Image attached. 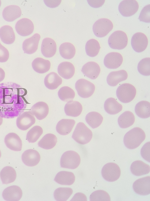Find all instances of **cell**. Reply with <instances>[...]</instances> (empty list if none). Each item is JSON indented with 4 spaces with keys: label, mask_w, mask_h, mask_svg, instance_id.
Listing matches in <instances>:
<instances>
[{
    "label": "cell",
    "mask_w": 150,
    "mask_h": 201,
    "mask_svg": "<svg viewBox=\"0 0 150 201\" xmlns=\"http://www.w3.org/2000/svg\"><path fill=\"white\" fill-rule=\"evenodd\" d=\"M1 151L0 150V158L1 157Z\"/></svg>",
    "instance_id": "db71d44e"
},
{
    "label": "cell",
    "mask_w": 150,
    "mask_h": 201,
    "mask_svg": "<svg viewBox=\"0 0 150 201\" xmlns=\"http://www.w3.org/2000/svg\"><path fill=\"white\" fill-rule=\"evenodd\" d=\"M43 129L39 126H33L29 131L26 137L27 140L29 143L35 142L43 133Z\"/></svg>",
    "instance_id": "b9f144b4"
},
{
    "label": "cell",
    "mask_w": 150,
    "mask_h": 201,
    "mask_svg": "<svg viewBox=\"0 0 150 201\" xmlns=\"http://www.w3.org/2000/svg\"><path fill=\"white\" fill-rule=\"evenodd\" d=\"M57 71L60 76L65 79H69L74 75L75 69L72 63L65 61L61 63L59 65Z\"/></svg>",
    "instance_id": "cb8c5ba5"
},
{
    "label": "cell",
    "mask_w": 150,
    "mask_h": 201,
    "mask_svg": "<svg viewBox=\"0 0 150 201\" xmlns=\"http://www.w3.org/2000/svg\"><path fill=\"white\" fill-rule=\"evenodd\" d=\"M71 201H87L86 196L83 193H77L74 196Z\"/></svg>",
    "instance_id": "f907efd6"
},
{
    "label": "cell",
    "mask_w": 150,
    "mask_h": 201,
    "mask_svg": "<svg viewBox=\"0 0 150 201\" xmlns=\"http://www.w3.org/2000/svg\"><path fill=\"white\" fill-rule=\"evenodd\" d=\"M90 200L91 201H110V198L106 192L99 190L94 191L91 194Z\"/></svg>",
    "instance_id": "ee69618b"
},
{
    "label": "cell",
    "mask_w": 150,
    "mask_h": 201,
    "mask_svg": "<svg viewBox=\"0 0 150 201\" xmlns=\"http://www.w3.org/2000/svg\"><path fill=\"white\" fill-rule=\"evenodd\" d=\"M57 45L55 41L52 39L46 38L42 41L41 51L42 54L46 58H51L55 54Z\"/></svg>",
    "instance_id": "d6986e66"
},
{
    "label": "cell",
    "mask_w": 150,
    "mask_h": 201,
    "mask_svg": "<svg viewBox=\"0 0 150 201\" xmlns=\"http://www.w3.org/2000/svg\"><path fill=\"white\" fill-rule=\"evenodd\" d=\"M123 59L122 55L117 52H112L105 56L104 63L105 66L109 69H115L119 67L122 64Z\"/></svg>",
    "instance_id": "5bb4252c"
},
{
    "label": "cell",
    "mask_w": 150,
    "mask_h": 201,
    "mask_svg": "<svg viewBox=\"0 0 150 201\" xmlns=\"http://www.w3.org/2000/svg\"><path fill=\"white\" fill-rule=\"evenodd\" d=\"M44 1L47 6L53 8L58 6L61 3V0H44Z\"/></svg>",
    "instance_id": "681fc988"
},
{
    "label": "cell",
    "mask_w": 150,
    "mask_h": 201,
    "mask_svg": "<svg viewBox=\"0 0 150 201\" xmlns=\"http://www.w3.org/2000/svg\"><path fill=\"white\" fill-rule=\"evenodd\" d=\"M113 26L112 22L109 19L102 18L95 23L93 30L96 36L101 38L106 36L112 30Z\"/></svg>",
    "instance_id": "8992f818"
},
{
    "label": "cell",
    "mask_w": 150,
    "mask_h": 201,
    "mask_svg": "<svg viewBox=\"0 0 150 201\" xmlns=\"http://www.w3.org/2000/svg\"><path fill=\"white\" fill-rule=\"evenodd\" d=\"M15 29L17 33L22 36H27L33 32L34 26L33 22L27 18H23L16 23Z\"/></svg>",
    "instance_id": "4fadbf2b"
},
{
    "label": "cell",
    "mask_w": 150,
    "mask_h": 201,
    "mask_svg": "<svg viewBox=\"0 0 150 201\" xmlns=\"http://www.w3.org/2000/svg\"><path fill=\"white\" fill-rule=\"evenodd\" d=\"M150 142L145 144L141 150V154L142 158L147 161L150 162Z\"/></svg>",
    "instance_id": "bcb514c9"
},
{
    "label": "cell",
    "mask_w": 150,
    "mask_h": 201,
    "mask_svg": "<svg viewBox=\"0 0 150 201\" xmlns=\"http://www.w3.org/2000/svg\"><path fill=\"white\" fill-rule=\"evenodd\" d=\"M31 111L24 112L18 116L16 120L17 127L20 129L25 131L34 124L35 118Z\"/></svg>",
    "instance_id": "30bf717a"
},
{
    "label": "cell",
    "mask_w": 150,
    "mask_h": 201,
    "mask_svg": "<svg viewBox=\"0 0 150 201\" xmlns=\"http://www.w3.org/2000/svg\"><path fill=\"white\" fill-rule=\"evenodd\" d=\"M5 72L2 68L0 67V82L2 81L5 77Z\"/></svg>",
    "instance_id": "816d5d0a"
},
{
    "label": "cell",
    "mask_w": 150,
    "mask_h": 201,
    "mask_svg": "<svg viewBox=\"0 0 150 201\" xmlns=\"http://www.w3.org/2000/svg\"><path fill=\"white\" fill-rule=\"evenodd\" d=\"M136 90L132 85L125 83L120 85L116 90V95L118 99L124 103L132 101L136 95Z\"/></svg>",
    "instance_id": "3957f363"
},
{
    "label": "cell",
    "mask_w": 150,
    "mask_h": 201,
    "mask_svg": "<svg viewBox=\"0 0 150 201\" xmlns=\"http://www.w3.org/2000/svg\"><path fill=\"white\" fill-rule=\"evenodd\" d=\"M0 38L4 43L10 44L15 39V36L12 28L8 25L3 26L0 28Z\"/></svg>",
    "instance_id": "f546056e"
},
{
    "label": "cell",
    "mask_w": 150,
    "mask_h": 201,
    "mask_svg": "<svg viewBox=\"0 0 150 201\" xmlns=\"http://www.w3.org/2000/svg\"><path fill=\"white\" fill-rule=\"evenodd\" d=\"M139 7L136 0H123L119 4L118 10L120 14L124 17H129L135 14Z\"/></svg>",
    "instance_id": "9c48e42d"
},
{
    "label": "cell",
    "mask_w": 150,
    "mask_h": 201,
    "mask_svg": "<svg viewBox=\"0 0 150 201\" xmlns=\"http://www.w3.org/2000/svg\"><path fill=\"white\" fill-rule=\"evenodd\" d=\"M137 69L139 72L142 75H150V58H146L141 60L139 63Z\"/></svg>",
    "instance_id": "7bdbcfd3"
},
{
    "label": "cell",
    "mask_w": 150,
    "mask_h": 201,
    "mask_svg": "<svg viewBox=\"0 0 150 201\" xmlns=\"http://www.w3.org/2000/svg\"><path fill=\"white\" fill-rule=\"evenodd\" d=\"M101 174L103 178L109 182H114L119 179L121 170L119 167L114 163H109L105 165L102 168Z\"/></svg>",
    "instance_id": "52a82bcc"
},
{
    "label": "cell",
    "mask_w": 150,
    "mask_h": 201,
    "mask_svg": "<svg viewBox=\"0 0 150 201\" xmlns=\"http://www.w3.org/2000/svg\"><path fill=\"white\" fill-rule=\"evenodd\" d=\"M3 122V118L0 116V126L2 124Z\"/></svg>",
    "instance_id": "f5cc1de1"
},
{
    "label": "cell",
    "mask_w": 150,
    "mask_h": 201,
    "mask_svg": "<svg viewBox=\"0 0 150 201\" xmlns=\"http://www.w3.org/2000/svg\"><path fill=\"white\" fill-rule=\"evenodd\" d=\"M57 142V138L56 136L52 134L45 135L39 141V146L45 149H50L56 145Z\"/></svg>",
    "instance_id": "d590c367"
},
{
    "label": "cell",
    "mask_w": 150,
    "mask_h": 201,
    "mask_svg": "<svg viewBox=\"0 0 150 201\" xmlns=\"http://www.w3.org/2000/svg\"><path fill=\"white\" fill-rule=\"evenodd\" d=\"M88 2L92 7L97 8L101 7L104 4L105 0H88Z\"/></svg>",
    "instance_id": "c3c4849f"
},
{
    "label": "cell",
    "mask_w": 150,
    "mask_h": 201,
    "mask_svg": "<svg viewBox=\"0 0 150 201\" xmlns=\"http://www.w3.org/2000/svg\"><path fill=\"white\" fill-rule=\"evenodd\" d=\"M127 77V73L124 70L112 72L107 77V82L110 86H115L120 82L126 80Z\"/></svg>",
    "instance_id": "7402d4cb"
},
{
    "label": "cell",
    "mask_w": 150,
    "mask_h": 201,
    "mask_svg": "<svg viewBox=\"0 0 150 201\" xmlns=\"http://www.w3.org/2000/svg\"><path fill=\"white\" fill-rule=\"evenodd\" d=\"M146 138L144 132L141 128L136 127L128 131L124 137V143L128 148L134 149L138 147Z\"/></svg>",
    "instance_id": "6da1fadb"
},
{
    "label": "cell",
    "mask_w": 150,
    "mask_h": 201,
    "mask_svg": "<svg viewBox=\"0 0 150 201\" xmlns=\"http://www.w3.org/2000/svg\"><path fill=\"white\" fill-rule=\"evenodd\" d=\"M32 113L39 120L45 118L48 115L49 108L48 105L43 102H38L31 108Z\"/></svg>",
    "instance_id": "603a6c76"
},
{
    "label": "cell",
    "mask_w": 150,
    "mask_h": 201,
    "mask_svg": "<svg viewBox=\"0 0 150 201\" xmlns=\"http://www.w3.org/2000/svg\"><path fill=\"white\" fill-rule=\"evenodd\" d=\"M72 193V189L70 188H59L54 191V196L57 201H66L70 197Z\"/></svg>",
    "instance_id": "ab89813d"
},
{
    "label": "cell",
    "mask_w": 150,
    "mask_h": 201,
    "mask_svg": "<svg viewBox=\"0 0 150 201\" xmlns=\"http://www.w3.org/2000/svg\"><path fill=\"white\" fill-rule=\"evenodd\" d=\"M75 87L78 95L83 98L91 97L95 89V86L93 83L84 79L78 80L76 83Z\"/></svg>",
    "instance_id": "ba28073f"
},
{
    "label": "cell",
    "mask_w": 150,
    "mask_h": 201,
    "mask_svg": "<svg viewBox=\"0 0 150 201\" xmlns=\"http://www.w3.org/2000/svg\"><path fill=\"white\" fill-rule=\"evenodd\" d=\"M133 188L138 195H146L149 194L150 176H146L137 180L133 184Z\"/></svg>",
    "instance_id": "7c38bea8"
},
{
    "label": "cell",
    "mask_w": 150,
    "mask_h": 201,
    "mask_svg": "<svg viewBox=\"0 0 150 201\" xmlns=\"http://www.w3.org/2000/svg\"><path fill=\"white\" fill-rule=\"evenodd\" d=\"M131 44L134 50L137 52L140 53L144 51L148 44V40L144 33L138 32L132 37Z\"/></svg>",
    "instance_id": "8fae6325"
},
{
    "label": "cell",
    "mask_w": 150,
    "mask_h": 201,
    "mask_svg": "<svg viewBox=\"0 0 150 201\" xmlns=\"http://www.w3.org/2000/svg\"><path fill=\"white\" fill-rule=\"evenodd\" d=\"M2 195L3 198L6 201H18L22 197V191L18 186H11L4 190Z\"/></svg>",
    "instance_id": "e0dca14e"
},
{
    "label": "cell",
    "mask_w": 150,
    "mask_h": 201,
    "mask_svg": "<svg viewBox=\"0 0 150 201\" xmlns=\"http://www.w3.org/2000/svg\"><path fill=\"white\" fill-rule=\"evenodd\" d=\"M32 65L35 72L43 74L49 70L51 63L49 60L39 57L35 58L33 60Z\"/></svg>",
    "instance_id": "4dcf8cb0"
},
{
    "label": "cell",
    "mask_w": 150,
    "mask_h": 201,
    "mask_svg": "<svg viewBox=\"0 0 150 201\" xmlns=\"http://www.w3.org/2000/svg\"><path fill=\"white\" fill-rule=\"evenodd\" d=\"M75 176L74 174L70 172L61 171L56 175L54 180L60 184L70 185L75 181Z\"/></svg>",
    "instance_id": "83f0119b"
},
{
    "label": "cell",
    "mask_w": 150,
    "mask_h": 201,
    "mask_svg": "<svg viewBox=\"0 0 150 201\" xmlns=\"http://www.w3.org/2000/svg\"><path fill=\"white\" fill-rule=\"evenodd\" d=\"M81 71L85 76L94 80L96 79L99 75L100 69L99 65L97 63L90 61L83 65Z\"/></svg>",
    "instance_id": "ffe728a7"
},
{
    "label": "cell",
    "mask_w": 150,
    "mask_h": 201,
    "mask_svg": "<svg viewBox=\"0 0 150 201\" xmlns=\"http://www.w3.org/2000/svg\"><path fill=\"white\" fill-rule=\"evenodd\" d=\"M1 1L0 0V6H1Z\"/></svg>",
    "instance_id": "11a10c76"
},
{
    "label": "cell",
    "mask_w": 150,
    "mask_h": 201,
    "mask_svg": "<svg viewBox=\"0 0 150 201\" xmlns=\"http://www.w3.org/2000/svg\"><path fill=\"white\" fill-rule=\"evenodd\" d=\"M135 116L133 113L129 111L123 112L119 117L118 122L120 127L126 128L132 125L135 121Z\"/></svg>",
    "instance_id": "e575fe53"
},
{
    "label": "cell",
    "mask_w": 150,
    "mask_h": 201,
    "mask_svg": "<svg viewBox=\"0 0 150 201\" xmlns=\"http://www.w3.org/2000/svg\"><path fill=\"white\" fill-rule=\"evenodd\" d=\"M58 94L60 99L65 102L72 100L75 96L74 90L68 86L62 87L59 90Z\"/></svg>",
    "instance_id": "60d3db41"
},
{
    "label": "cell",
    "mask_w": 150,
    "mask_h": 201,
    "mask_svg": "<svg viewBox=\"0 0 150 201\" xmlns=\"http://www.w3.org/2000/svg\"><path fill=\"white\" fill-rule=\"evenodd\" d=\"M93 136L92 131L83 123H78L73 133L72 138L78 143L85 144L89 143Z\"/></svg>",
    "instance_id": "7a4b0ae2"
},
{
    "label": "cell",
    "mask_w": 150,
    "mask_h": 201,
    "mask_svg": "<svg viewBox=\"0 0 150 201\" xmlns=\"http://www.w3.org/2000/svg\"><path fill=\"white\" fill-rule=\"evenodd\" d=\"M100 48L98 42L94 39H91L88 40L85 46L86 54L91 57H94L97 55Z\"/></svg>",
    "instance_id": "f35d334b"
},
{
    "label": "cell",
    "mask_w": 150,
    "mask_h": 201,
    "mask_svg": "<svg viewBox=\"0 0 150 201\" xmlns=\"http://www.w3.org/2000/svg\"><path fill=\"white\" fill-rule=\"evenodd\" d=\"M24 164L28 166H34L37 165L40 161V156L39 152L33 149L25 151L21 156Z\"/></svg>",
    "instance_id": "9a60e30c"
},
{
    "label": "cell",
    "mask_w": 150,
    "mask_h": 201,
    "mask_svg": "<svg viewBox=\"0 0 150 201\" xmlns=\"http://www.w3.org/2000/svg\"><path fill=\"white\" fill-rule=\"evenodd\" d=\"M59 51L62 58L65 59H70L73 58L75 55L76 49L73 44L70 43L65 42L60 46Z\"/></svg>",
    "instance_id": "8d00e7d4"
},
{
    "label": "cell",
    "mask_w": 150,
    "mask_h": 201,
    "mask_svg": "<svg viewBox=\"0 0 150 201\" xmlns=\"http://www.w3.org/2000/svg\"><path fill=\"white\" fill-rule=\"evenodd\" d=\"M85 119L88 124L94 129L98 127L101 124L103 118L99 113L92 112L87 114Z\"/></svg>",
    "instance_id": "74e56055"
},
{
    "label": "cell",
    "mask_w": 150,
    "mask_h": 201,
    "mask_svg": "<svg viewBox=\"0 0 150 201\" xmlns=\"http://www.w3.org/2000/svg\"><path fill=\"white\" fill-rule=\"evenodd\" d=\"M82 106L79 102L70 101L65 104L64 110L66 114L68 116L77 117L79 116L82 111Z\"/></svg>",
    "instance_id": "d4e9b609"
},
{
    "label": "cell",
    "mask_w": 150,
    "mask_h": 201,
    "mask_svg": "<svg viewBox=\"0 0 150 201\" xmlns=\"http://www.w3.org/2000/svg\"><path fill=\"white\" fill-rule=\"evenodd\" d=\"M9 57V53L8 50L0 43V62H6Z\"/></svg>",
    "instance_id": "7dc6e473"
},
{
    "label": "cell",
    "mask_w": 150,
    "mask_h": 201,
    "mask_svg": "<svg viewBox=\"0 0 150 201\" xmlns=\"http://www.w3.org/2000/svg\"><path fill=\"white\" fill-rule=\"evenodd\" d=\"M105 111L110 114H115L120 112L122 109V105L112 97L108 99L104 104Z\"/></svg>",
    "instance_id": "d6a6232c"
},
{
    "label": "cell",
    "mask_w": 150,
    "mask_h": 201,
    "mask_svg": "<svg viewBox=\"0 0 150 201\" xmlns=\"http://www.w3.org/2000/svg\"><path fill=\"white\" fill-rule=\"evenodd\" d=\"M136 114L139 117L143 119L150 116V103L146 101H142L138 103L135 108Z\"/></svg>",
    "instance_id": "836d02e7"
},
{
    "label": "cell",
    "mask_w": 150,
    "mask_h": 201,
    "mask_svg": "<svg viewBox=\"0 0 150 201\" xmlns=\"http://www.w3.org/2000/svg\"><path fill=\"white\" fill-rule=\"evenodd\" d=\"M139 19L141 21L146 23L150 22V5L148 4L144 7L142 9Z\"/></svg>",
    "instance_id": "f6af8a7d"
},
{
    "label": "cell",
    "mask_w": 150,
    "mask_h": 201,
    "mask_svg": "<svg viewBox=\"0 0 150 201\" xmlns=\"http://www.w3.org/2000/svg\"><path fill=\"white\" fill-rule=\"evenodd\" d=\"M130 170L134 175L140 176L149 173L150 172L149 165L142 161L137 160L133 162L130 166Z\"/></svg>",
    "instance_id": "484cf974"
},
{
    "label": "cell",
    "mask_w": 150,
    "mask_h": 201,
    "mask_svg": "<svg viewBox=\"0 0 150 201\" xmlns=\"http://www.w3.org/2000/svg\"><path fill=\"white\" fill-rule=\"evenodd\" d=\"M21 13V10L19 6L11 5L6 7L4 9L2 16L6 21L11 22L20 17Z\"/></svg>",
    "instance_id": "44dd1931"
},
{
    "label": "cell",
    "mask_w": 150,
    "mask_h": 201,
    "mask_svg": "<svg viewBox=\"0 0 150 201\" xmlns=\"http://www.w3.org/2000/svg\"><path fill=\"white\" fill-rule=\"evenodd\" d=\"M4 142L6 146L15 151H20L22 148V141L19 136L16 133H10L6 135Z\"/></svg>",
    "instance_id": "ac0fdd59"
},
{
    "label": "cell",
    "mask_w": 150,
    "mask_h": 201,
    "mask_svg": "<svg viewBox=\"0 0 150 201\" xmlns=\"http://www.w3.org/2000/svg\"><path fill=\"white\" fill-rule=\"evenodd\" d=\"M80 162V156L77 152L69 151L62 155L60 159V165L63 168L75 169L79 166Z\"/></svg>",
    "instance_id": "277c9868"
},
{
    "label": "cell",
    "mask_w": 150,
    "mask_h": 201,
    "mask_svg": "<svg viewBox=\"0 0 150 201\" xmlns=\"http://www.w3.org/2000/svg\"><path fill=\"white\" fill-rule=\"evenodd\" d=\"M108 43L113 49L122 50L124 48L128 43V38L126 33L121 31L114 32L109 36Z\"/></svg>",
    "instance_id": "5b68a950"
},
{
    "label": "cell",
    "mask_w": 150,
    "mask_h": 201,
    "mask_svg": "<svg viewBox=\"0 0 150 201\" xmlns=\"http://www.w3.org/2000/svg\"><path fill=\"white\" fill-rule=\"evenodd\" d=\"M75 123V121L73 119H62L57 123L56 131L60 135H67L71 131Z\"/></svg>",
    "instance_id": "4316f807"
},
{
    "label": "cell",
    "mask_w": 150,
    "mask_h": 201,
    "mask_svg": "<svg viewBox=\"0 0 150 201\" xmlns=\"http://www.w3.org/2000/svg\"><path fill=\"white\" fill-rule=\"evenodd\" d=\"M62 79L56 73L52 72L48 74L44 79L45 86L50 89H54L60 85L62 83Z\"/></svg>",
    "instance_id": "f1b7e54d"
},
{
    "label": "cell",
    "mask_w": 150,
    "mask_h": 201,
    "mask_svg": "<svg viewBox=\"0 0 150 201\" xmlns=\"http://www.w3.org/2000/svg\"><path fill=\"white\" fill-rule=\"evenodd\" d=\"M40 38V35L36 33L24 40L22 45L24 53L30 54L35 53L38 49Z\"/></svg>",
    "instance_id": "2e32d148"
},
{
    "label": "cell",
    "mask_w": 150,
    "mask_h": 201,
    "mask_svg": "<svg viewBox=\"0 0 150 201\" xmlns=\"http://www.w3.org/2000/svg\"><path fill=\"white\" fill-rule=\"evenodd\" d=\"M0 177L3 184H8L13 182L16 177L15 169L12 167L7 166L4 167L0 173Z\"/></svg>",
    "instance_id": "1f68e13d"
}]
</instances>
